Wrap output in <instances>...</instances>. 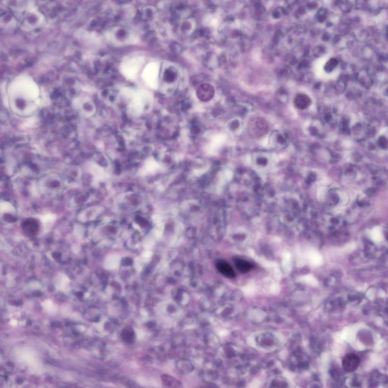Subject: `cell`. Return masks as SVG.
<instances>
[{
    "label": "cell",
    "instance_id": "obj_8",
    "mask_svg": "<svg viewBox=\"0 0 388 388\" xmlns=\"http://www.w3.org/2000/svg\"><path fill=\"white\" fill-rule=\"evenodd\" d=\"M294 103L297 108L303 110L309 106L311 104V100L306 94H298L295 98Z\"/></svg>",
    "mask_w": 388,
    "mask_h": 388
},
{
    "label": "cell",
    "instance_id": "obj_3",
    "mask_svg": "<svg viewBox=\"0 0 388 388\" xmlns=\"http://www.w3.org/2000/svg\"><path fill=\"white\" fill-rule=\"evenodd\" d=\"M269 129L266 121L260 117L252 118L249 122L248 131L251 136L257 138L266 134Z\"/></svg>",
    "mask_w": 388,
    "mask_h": 388
},
{
    "label": "cell",
    "instance_id": "obj_34",
    "mask_svg": "<svg viewBox=\"0 0 388 388\" xmlns=\"http://www.w3.org/2000/svg\"><path fill=\"white\" fill-rule=\"evenodd\" d=\"M149 253L148 252H144V253L143 254V257H149Z\"/></svg>",
    "mask_w": 388,
    "mask_h": 388
},
{
    "label": "cell",
    "instance_id": "obj_18",
    "mask_svg": "<svg viewBox=\"0 0 388 388\" xmlns=\"http://www.w3.org/2000/svg\"><path fill=\"white\" fill-rule=\"evenodd\" d=\"M146 165L147 169L150 171H154L158 167V164L155 160L151 159L147 161Z\"/></svg>",
    "mask_w": 388,
    "mask_h": 388
},
{
    "label": "cell",
    "instance_id": "obj_9",
    "mask_svg": "<svg viewBox=\"0 0 388 388\" xmlns=\"http://www.w3.org/2000/svg\"><path fill=\"white\" fill-rule=\"evenodd\" d=\"M161 380L164 387L168 388H182V383L175 378L169 375L164 374L162 375Z\"/></svg>",
    "mask_w": 388,
    "mask_h": 388
},
{
    "label": "cell",
    "instance_id": "obj_20",
    "mask_svg": "<svg viewBox=\"0 0 388 388\" xmlns=\"http://www.w3.org/2000/svg\"><path fill=\"white\" fill-rule=\"evenodd\" d=\"M379 143L380 146L383 148H385L387 147V140L385 137H382L380 138V140H379Z\"/></svg>",
    "mask_w": 388,
    "mask_h": 388
},
{
    "label": "cell",
    "instance_id": "obj_1",
    "mask_svg": "<svg viewBox=\"0 0 388 388\" xmlns=\"http://www.w3.org/2000/svg\"><path fill=\"white\" fill-rule=\"evenodd\" d=\"M124 96L131 100L129 104L128 111L129 113L134 116H139L142 113L145 99L150 98L148 93L141 89L135 91L129 89Z\"/></svg>",
    "mask_w": 388,
    "mask_h": 388
},
{
    "label": "cell",
    "instance_id": "obj_28",
    "mask_svg": "<svg viewBox=\"0 0 388 388\" xmlns=\"http://www.w3.org/2000/svg\"><path fill=\"white\" fill-rule=\"evenodd\" d=\"M332 200L334 201V202L337 203L339 201V197H337L336 196H334L332 197Z\"/></svg>",
    "mask_w": 388,
    "mask_h": 388
},
{
    "label": "cell",
    "instance_id": "obj_29",
    "mask_svg": "<svg viewBox=\"0 0 388 388\" xmlns=\"http://www.w3.org/2000/svg\"><path fill=\"white\" fill-rule=\"evenodd\" d=\"M284 374L285 376H286V377H287L288 379H289V380L290 379L291 380V379H292V376H291V375L289 373H288L287 372V371H286L285 373H284Z\"/></svg>",
    "mask_w": 388,
    "mask_h": 388
},
{
    "label": "cell",
    "instance_id": "obj_30",
    "mask_svg": "<svg viewBox=\"0 0 388 388\" xmlns=\"http://www.w3.org/2000/svg\"><path fill=\"white\" fill-rule=\"evenodd\" d=\"M154 325H155V324H154V322H149L148 323V327L149 328L153 327L154 326Z\"/></svg>",
    "mask_w": 388,
    "mask_h": 388
},
{
    "label": "cell",
    "instance_id": "obj_4",
    "mask_svg": "<svg viewBox=\"0 0 388 388\" xmlns=\"http://www.w3.org/2000/svg\"><path fill=\"white\" fill-rule=\"evenodd\" d=\"M157 77L156 64L154 63H150L147 65L143 71L142 77L149 86L153 89H156L157 86Z\"/></svg>",
    "mask_w": 388,
    "mask_h": 388
},
{
    "label": "cell",
    "instance_id": "obj_22",
    "mask_svg": "<svg viewBox=\"0 0 388 388\" xmlns=\"http://www.w3.org/2000/svg\"><path fill=\"white\" fill-rule=\"evenodd\" d=\"M276 138L277 141L279 144H283L285 142V139L283 135L278 134Z\"/></svg>",
    "mask_w": 388,
    "mask_h": 388
},
{
    "label": "cell",
    "instance_id": "obj_10",
    "mask_svg": "<svg viewBox=\"0 0 388 388\" xmlns=\"http://www.w3.org/2000/svg\"><path fill=\"white\" fill-rule=\"evenodd\" d=\"M234 263L237 269L240 272L246 273L249 272L253 267V265L246 260L242 259H236Z\"/></svg>",
    "mask_w": 388,
    "mask_h": 388
},
{
    "label": "cell",
    "instance_id": "obj_5",
    "mask_svg": "<svg viewBox=\"0 0 388 388\" xmlns=\"http://www.w3.org/2000/svg\"><path fill=\"white\" fill-rule=\"evenodd\" d=\"M360 360L358 356L354 353H349L346 355L342 361L343 369L348 373L356 371L359 366Z\"/></svg>",
    "mask_w": 388,
    "mask_h": 388
},
{
    "label": "cell",
    "instance_id": "obj_14",
    "mask_svg": "<svg viewBox=\"0 0 388 388\" xmlns=\"http://www.w3.org/2000/svg\"><path fill=\"white\" fill-rule=\"evenodd\" d=\"M339 63L337 60L335 58H332L329 60L325 65L324 69L327 72H330L332 71Z\"/></svg>",
    "mask_w": 388,
    "mask_h": 388
},
{
    "label": "cell",
    "instance_id": "obj_35",
    "mask_svg": "<svg viewBox=\"0 0 388 388\" xmlns=\"http://www.w3.org/2000/svg\"><path fill=\"white\" fill-rule=\"evenodd\" d=\"M133 226H134V228H135V229H138L139 228H139V227L138 225L137 224H134V225H133Z\"/></svg>",
    "mask_w": 388,
    "mask_h": 388
},
{
    "label": "cell",
    "instance_id": "obj_16",
    "mask_svg": "<svg viewBox=\"0 0 388 388\" xmlns=\"http://www.w3.org/2000/svg\"><path fill=\"white\" fill-rule=\"evenodd\" d=\"M170 49L175 54H179L181 51V47L179 43L176 42H173L170 44Z\"/></svg>",
    "mask_w": 388,
    "mask_h": 388
},
{
    "label": "cell",
    "instance_id": "obj_21",
    "mask_svg": "<svg viewBox=\"0 0 388 388\" xmlns=\"http://www.w3.org/2000/svg\"><path fill=\"white\" fill-rule=\"evenodd\" d=\"M341 7L342 9L344 11L346 12H349V11L351 9V6L348 2H346V3H344L342 4Z\"/></svg>",
    "mask_w": 388,
    "mask_h": 388
},
{
    "label": "cell",
    "instance_id": "obj_19",
    "mask_svg": "<svg viewBox=\"0 0 388 388\" xmlns=\"http://www.w3.org/2000/svg\"><path fill=\"white\" fill-rule=\"evenodd\" d=\"M325 51V48L321 46H317L313 50V54L315 57H318Z\"/></svg>",
    "mask_w": 388,
    "mask_h": 388
},
{
    "label": "cell",
    "instance_id": "obj_32",
    "mask_svg": "<svg viewBox=\"0 0 388 388\" xmlns=\"http://www.w3.org/2000/svg\"><path fill=\"white\" fill-rule=\"evenodd\" d=\"M285 352L286 351H283V352H282L280 354L281 357H282V358H284V357H285L286 355V353Z\"/></svg>",
    "mask_w": 388,
    "mask_h": 388
},
{
    "label": "cell",
    "instance_id": "obj_7",
    "mask_svg": "<svg viewBox=\"0 0 388 388\" xmlns=\"http://www.w3.org/2000/svg\"><path fill=\"white\" fill-rule=\"evenodd\" d=\"M216 268L221 273L227 277L233 278L236 277V274L231 266L225 261H220L216 264Z\"/></svg>",
    "mask_w": 388,
    "mask_h": 388
},
{
    "label": "cell",
    "instance_id": "obj_23",
    "mask_svg": "<svg viewBox=\"0 0 388 388\" xmlns=\"http://www.w3.org/2000/svg\"><path fill=\"white\" fill-rule=\"evenodd\" d=\"M260 384L259 381L257 380H255L250 384V387L251 388H258Z\"/></svg>",
    "mask_w": 388,
    "mask_h": 388
},
{
    "label": "cell",
    "instance_id": "obj_25",
    "mask_svg": "<svg viewBox=\"0 0 388 388\" xmlns=\"http://www.w3.org/2000/svg\"><path fill=\"white\" fill-rule=\"evenodd\" d=\"M206 170V169L196 170L194 171V173L196 176H199L201 175L204 172H205Z\"/></svg>",
    "mask_w": 388,
    "mask_h": 388
},
{
    "label": "cell",
    "instance_id": "obj_26",
    "mask_svg": "<svg viewBox=\"0 0 388 388\" xmlns=\"http://www.w3.org/2000/svg\"><path fill=\"white\" fill-rule=\"evenodd\" d=\"M329 38H330V37H329L328 34H324V35H323L322 37V40L323 41H327L329 40Z\"/></svg>",
    "mask_w": 388,
    "mask_h": 388
},
{
    "label": "cell",
    "instance_id": "obj_2",
    "mask_svg": "<svg viewBox=\"0 0 388 388\" xmlns=\"http://www.w3.org/2000/svg\"><path fill=\"white\" fill-rule=\"evenodd\" d=\"M144 62L145 60L141 57L130 58L121 64L120 67L121 72L126 79L134 80Z\"/></svg>",
    "mask_w": 388,
    "mask_h": 388
},
{
    "label": "cell",
    "instance_id": "obj_27",
    "mask_svg": "<svg viewBox=\"0 0 388 388\" xmlns=\"http://www.w3.org/2000/svg\"><path fill=\"white\" fill-rule=\"evenodd\" d=\"M153 219L155 222H159L161 220L160 217L157 215L153 216Z\"/></svg>",
    "mask_w": 388,
    "mask_h": 388
},
{
    "label": "cell",
    "instance_id": "obj_12",
    "mask_svg": "<svg viewBox=\"0 0 388 388\" xmlns=\"http://www.w3.org/2000/svg\"><path fill=\"white\" fill-rule=\"evenodd\" d=\"M120 258L117 255L108 256L104 261V267L108 270L115 269L119 265Z\"/></svg>",
    "mask_w": 388,
    "mask_h": 388
},
{
    "label": "cell",
    "instance_id": "obj_13",
    "mask_svg": "<svg viewBox=\"0 0 388 388\" xmlns=\"http://www.w3.org/2000/svg\"><path fill=\"white\" fill-rule=\"evenodd\" d=\"M177 366L178 369L182 373H190L194 369L192 364L187 361H179L177 362Z\"/></svg>",
    "mask_w": 388,
    "mask_h": 388
},
{
    "label": "cell",
    "instance_id": "obj_24",
    "mask_svg": "<svg viewBox=\"0 0 388 388\" xmlns=\"http://www.w3.org/2000/svg\"><path fill=\"white\" fill-rule=\"evenodd\" d=\"M247 344H248V345L251 346V347H254L255 346V342L254 340V339L252 337H250L248 338V339H247Z\"/></svg>",
    "mask_w": 388,
    "mask_h": 388
},
{
    "label": "cell",
    "instance_id": "obj_6",
    "mask_svg": "<svg viewBox=\"0 0 388 388\" xmlns=\"http://www.w3.org/2000/svg\"><path fill=\"white\" fill-rule=\"evenodd\" d=\"M214 93V90L212 86L209 84H204L201 85L197 91L199 98L205 101L211 99Z\"/></svg>",
    "mask_w": 388,
    "mask_h": 388
},
{
    "label": "cell",
    "instance_id": "obj_31",
    "mask_svg": "<svg viewBox=\"0 0 388 388\" xmlns=\"http://www.w3.org/2000/svg\"><path fill=\"white\" fill-rule=\"evenodd\" d=\"M338 222H339V221H338V219H335V218H333V219H331V222L333 224H337V223H338Z\"/></svg>",
    "mask_w": 388,
    "mask_h": 388
},
{
    "label": "cell",
    "instance_id": "obj_15",
    "mask_svg": "<svg viewBox=\"0 0 388 388\" xmlns=\"http://www.w3.org/2000/svg\"><path fill=\"white\" fill-rule=\"evenodd\" d=\"M176 76L177 73L175 70L172 67H169L167 69L164 74L165 79L168 82L173 81L176 79Z\"/></svg>",
    "mask_w": 388,
    "mask_h": 388
},
{
    "label": "cell",
    "instance_id": "obj_11",
    "mask_svg": "<svg viewBox=\"0 0 388 388\" xmlns=\"http://www.w3.org/2000/svg\"><path fill=\"white\" fill-rule=\"evenodd\" d=\"M121 337L125 343H131L134 342L135 332L132 327L127 326L123 329L121 333Z\"/></svg>",
    "mask_w": 388,
    "mask_h": 388
},
{
    "label": "cell",
    "instance_id": "obj_33",
    "mask_svg": "<svg viewBox=\"0 0 388 388\" xmlns=\"http://www.w3.org/2000/svg\"><path fill=\"white\" fill-rule=\"evenodd\" d=\"M339 39H340V37L339 36H338L337 35L336 36V37H335V38H334V41L335 42H338L339 40Z\"/></svg>",
    "mask_w": 388,
    "mask_h": 388
},
{
    "label": "cell",
    "instance_id": "obj_17",
    "mask_svg": "<svg viewBox=\"0 0 388 388\" xmlns=\"http://www.w3.org/2000/svg\"><path fill=\"white\" fill-rule=\"evenodd\" d=\"M327 11L325 8H321L317 13V18L320 22H323L326 19Z\"/></svg>",
    "mask_w": 388,
    "mask_h": 388
}]
</instances>
